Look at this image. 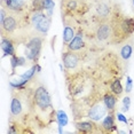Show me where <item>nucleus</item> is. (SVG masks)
<instances>
[{
    "label": "nucleus",
    "instance_id": "1",
    "mask_svg": "<svg viewBox=\"0 0 134 134\" xmlns=\"http://www.w3.org/2000/svg\"><path fill=\"white\" fill-rule=\"evenodd\" d=\"M29 114L39 127H47L55 119V110L52 104L51 95L44 85L33 87L28 95Z\"/></svg>",
    "mask_w": 134,
    "mask_h": 134
},
{
    "label": "nucleus",
    "instance_id": "2",
    "mask_svg": "<svg viewBox=\"0 0 134 134\" xmlns=\"http://www.w3.org/2000/svg\"><path fill=\"white\" fill-rule=\"evenodd\" d=\"M41 46H42V39L39 37H33L32 39L26 42L25 45V56L29 61L36 62L40 56L41 52Z\"/></svg>",
    "mask_w": 134,
    "mask_h": 134
},
{
    "label": "nucleus",
    "instance_id": "3",
    "mask_svg": "<svg viewBox=\"0 0 134 134\" xmlns=\"http://www.w3.org/2000/svg\"><path fill=\"white\" fill-rule=\"evenodd\" d=\"M107 111H108V108L105 107L103 100L102 101H96L93 104H91L87 111V117L93 121H99L105 117Z\"/></svg>",
    "mask_w": 134,
    "mask_h": 134
},
{
    "label": "nucleus",
    "instance_id": "4",
    "mask_svg": "<svg viewBox=\"0 0 134 134\" xmlns=\"http://www.w3.org/2000/svg\"><path fill=\"white\" fill-rule=\"evenodd\" d=\"M28 111H25V107L22 101V96L20 94L13 95L12 99V104H10V116L15 119L17 118H23Z\"/></svg>",
    "mask_w": 134,
    "mask_h": 134
},
{
    "label": "nucleus",
    "instance_id": "5",
    "mask_svg": "<svg viewBox=\"0 0 134 134\" xmlns=\"http://www.w3.org/2000/svg\"><path fill=\"white\" fill-rule=\"evenodd\" d=\"M96 38L99 41H107L114 38V26L111 23H102L96 30Z\"/></svg>",
    "mask_w": 134,
    "mask_h": 134
},
{
    "label": "nucleus",
    "instance_id": "6",
    "mask_svg": "<svg viewBox=\"0 0 134 134\" xmlns=\"http://www.w3.org/2000/svg\"><path fill=\"white\" fill-rule=\"evenodd\" d=\"M62 61L66 70H74L77 68L79 59L74 51H66L62 54Z\"/></svg>",
    "mask_w": 134,
    "mask_h": 134
},
{
    "label": "nucleus",
    "instance_id": "7",
    "mask_svg": "<svg viewBox=\"0 0 134 134\" xmlns=\"http://www.w3.org/2000/svg\"><path fill=\"white\" fill-rule=\"evenodd\" d=\"M16 29H17L16 19H15L14 16H12V15L7 14L6 19L1 22V33H2V36L10 35V33H13Z\"/></svg>",
    "mask_w": 134,
    "mask_h": 134
},
{
    "label": "nucleus",
    "instance_id": "8",
    "mask_svg": "<svg viewBox=\"0 0 134 134\" xmlns=\"http://www.w3.org/2000/svg\"><path fill=\"white\" fill-rule=\"evenodd\" d=\"M2 7L13 13H21L25 9L26 5L24 0H2Z\"/></svg>",
    "mask_w": 134,
    "mask_h": 134
},
{
    "label": "nucleus",
    "instance_id": "9",
    "mask_svg": "<svg viewBox=\"0 0 134 134\" xmlns=\"http://www.w3.org/2000/svg\"><path fill=\"white\" fill-rule=\"evenodd\" d=\"M1 49L5 53V55H15V48H14V42L12 39L6 36H2L1 39Z\"/></svg>",
    "mask_w": 134,
    "mask_h": 134
},
{
    "label": "nucleus",
    "instance_id": "10",
    "mask_svg": "<svg viewBox=\"0 0 134 134\" xmlns=\"http://www.w3.org/2000/svg\"><path fill=\"white\" fill-rule=\"evenodd\" d=\"M101 129L103 132H112L116 129V124H115V117L112 115V112H110L108 116H105L102 120L101 124Z\"/></svg>",
    "mask_w": 134,
    "mask_h": 134
},
{
    "label": "nucleus",
    "instance_id": "11",
    "mask_svg": "<svg viewBox=\"0 0 134 134\" xmlns=\"http://www.w3.org/2000/svg\"><path fill=\"white\" fill-rule=\"evenodd\" d=\"M76 129H77L78 132H80V133H92V132H95L96 125L93 123V120L78 121V123H76Z\"/></svg>",
    "mask_w": 134,
    "mask_h": 134
},
{
    "label": "nucleus",
    "instance_id": "12",
    "mask_svg": "<svg viewBox=\"0 0 134 134\" xmlns=\"http://www.w3.org/2000/svg\"><path fill=\"white\" fill-rule=\"evenodd\" d=\"M103 102H104L107 108H108L109 112H114L116 108V103H117V95L112 92L105 93L104 96H103Z\"/></svg>",
    "mask_w": 134,
    "mask_h": 134
},
{
    "label": "nucleus",
    "instance_id": "13",
    "mask_svg": "<svg viewBox=\"0 0 134 134\" xmlns=\"http://www.w3.org/2000/svg\"><path fill=\"white\" fill-rule=\"evenodd\" d=\"M84 47V39H83V36L79 33L78 36L74 37L71 41L68 44V49L69 51H74V52H77L79 49Z\"/></svg>",
    "mask_w": 134,
    "mask_h": 134
},
{
    "label": "nucleus",
    "instance_id": "14",
    "mask_svg": "<svg viewBox=\"0 0 134 134\" xmlns=\"http://www.w3.org/2000/svg\"><path fill=\"white\" fill-rule=\"evenodd\" d=\"M49 26H51V17L45 15L44 19L37 24L36 30H37L39 33H42V35L46 36V33L48 32V30H49Z\"/></svg>",
    "mask_w": 134,
    "mask_h": 134
},
{
    "label": "nucleus",
    "instance_id": "15",
    "mask_svg": "<svg viewBox=\"0 0 134 134\" xmlns=\"http://www.w3.org/2000/svg\"><path fill=\"white\" fill-rule=\"evenodd\" d=\"M62 7H64L66 13H74L78 9V4L76 0H64L62 1Z\"/></svg>",
    "mask_w": 134,
    "mask_h": 134
},
{
    "label": "nucleus",
    "instance_id": "16",
    "mask_svg": "<svg viewBox=\"0 0 134 134\" xmlns=\"http://www.w3.org/2000/svg\"><path fill=\"white\" fill-rule=\"evenodd\" d=\"M132 53H133V46H132L131 42L124 45L120 49V55H121V57H123V60H125V61H127L130 59L131 55H132Z\"/></svg>",
    "mask_w": 134,
    "mask_h": 134
},
{
    "label": "nucleus",
    "instance_id": "17",
    "mask_svg": "<svg viewBox=\"0 0 134 134\" xmlns=\"http://www.w3.org/2000/svg\"><path fill=\"white\" fill-rule=\"evenodd\" d=\"M75 37V31H74V29L71 28V26H69V25H66L65 26V29H64V32H63V41H64V44L65 45H68L70 41L74 39Z\"/></svg>",
    "mask_w": 134,
    "mask_h": 134
},
{
    "label": "nucleus",
    "instance_id": "18",
    "mask_svg": "<svg viewBox=\"0 0 134 134\" xmlns=\"http://www.w3.org/2000/svg\"><path fill=\"white\" fill-rule=\"evenodd\" d=\"M110 88H111V92L116 94L117 96H119L123 93V86H121V83L119 79H116V80L112 81L110 85Z\"/></svg>",
    "mask_w": 134,
    "mask_h": 134
},
{
    "label": "nucleus",
    "instance_id": "19",
    "mask_svg": "<svg viewBox=\"0 0 134 134\" xmlns=\"http://www.w3.org/2000/svg\"><path fill=\"white\" fill-rule=\"evenodd\" d=\"M57 120L60 123V126H63V125L66 124V115L63 111H59L57 112Z\"/></svg>",
    "mask_w": 134,
    "mask_h": 134
},
{
    "label": "nucleus",
    "instance_id": "20",
    "mask_svg": "<svg viewBox=\"0 0 134 134\" xmlns=\"http://www.w3.org/2000/svg\"><path fill=\"white\" fill-rule=\"evenodd\" d=\"M44 2H45V10H48V14L51 16L52 10L54 8V1L53 0H44Z\"/></svg>",
    "mask_w": 134,
    "mask_h": 134
},
{
    "label": "nucleus",
    "instance_id": "21",
    "mask_svg": "<svg viewBox=\"0 0 134 134\" xmlns=\"http://www.w3.org/2000/svg\"><path fill=\"white\" fill-rule=\"evenodd\" d=\"M97 10H99V14L100 15H103V16H107V15L109 14V7H108V6H105V5L99 6Z\"/></svg>",
    "mask_w": 134,
    "mask_h": 134
},
{
    "label": "nucleus",
    "instance_id": "22",
    "mask_svg": "<svg viewBox=\"0 0 134 134\" xmlns=\"http://www.w3.org/2000/svg\"><path fill=\"white\" fill-rule=\"evenodd\" d=\"M130 104H131V99L129 96H126V97H124V100H123V110L124 111H127L130 109Z\"/></svg>",
    "mask_w": 134,
    "mask_h": 134
},
{
    "label": "nucleus",
    "instance_id": "23",
    "mask_svg": "<svg viewBox=\"0 0 134 134\" xmlns=\"http://www.w3.org/2000/svg\"><path fill=\"white\" fill-rule=\"evenodd\" d=\"M126 91L127 92H131L132 91V79L130 77L127 78V83H126Z\"/></svg>",
    "mask_w": 134,
    "mask_h": 134
},
{
    "label": "nucleus",
    "instance_id": "24",
    "mask_svg": "<svg viewBox=\"0 0 134 134\" xmlns=\"http://www.w3.org/2000/svg\"><path fill=\"white\" fill-rule=\"evenodd\" d=\"M132 6H133V9H134V0H132Z\"/></svg>",
    "mask_w": 134,
    "mask_h": 134
}]
</instances>
